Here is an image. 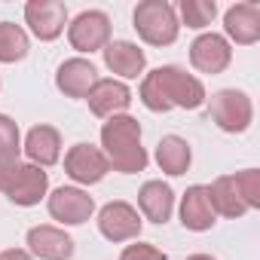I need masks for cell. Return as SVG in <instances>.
I'll return each mask as SVG.
<instances>
[{
    "label": "cell",
    "instance_id": "1",
    "mask_svg": "<svg viewBox=\"0 0 260 260\" xmlns=\"http://www.w3.org/2000/svg\"><path fill=\"white\" fill-rule=\"evenodd\" d=\"M141 101L153 113H166L172 107L196 110V107L205 104V86L193 74H187V71H181L175 64H166V68H156V71H150L144 77Z\"/></svg>",
    "mask_w": 260,
    "mask_h": 260
},
{
    "label": "cell",
    "instance_id": "2",
    "mask_svg": "<svg viewBox=\"0 0 260 260\" xmlns=\"http://www.w3.org/2000/svg\"><path fill=\"white\" fill-rule=\"evenodd\" d=\"M101 153L107 156V166H113L122 175L144 172L147 150L141 147V122L128 113L110 116L101 125Z\"/></svg>",
    "mask_w": 260,
    "mask_h": 260
},
{
    "label": "cell",
    "instance_id": "3",
    "mask_svg": "<svg viewBox=\"0 0 260 260\" xmlns=\"http://www.w3.org/2000/svg\"><path fill=\"white\" fill-rule=\"evenodd\" d=\"M49 190V175L31 162H0V193L16 205H37Z\"/></svg>",
    "mask_w": 260,
    "mask_h": 260
},
{
    "label": "cell",
    "instance_id": "4",
    "mask_svg": "<svg viewBox=\"0 0 260 260\" xmlns=\"http://www.w3.org/2000/svg\"><path fill=\"white\" fill-rule=\"evenodd\" d=\"M132 19H135V31L150 46H169L178 40L181 22H178L175 7L166 4V0H144V4L135 7Z\"/></svg>",
    "mask_w": 260,
    "mask_h": 260
},
{
    "label": "cell",
    "instance_id": "5",
    "mask_svg": "<svg viewBox=\"0 0 260 260\" xmlns=\"http://www.w3.org/2000/svg\"><path fill=\"white\" fill-rule=\"evenodd\" d=\"M208 113L217 122V128H223V132H230V135H242L251 125V119H254L251 98L242 89H220V92H214L211 104H208Z\"/></svg>",
    "mask_w": 260,
    "mask_h": 260
},
{
    "label": "cell",
    "instance_id": "6",
    "mask_svg": "<svg viewBox=\"0 0 260 260\" xmlns=\"http://www.w3.org/2000/svg\"><path fill=\"white\" fill-rule=\"evenodd\" d=\"M68 40L77 52H98L110 43V19L101 10H86L68 25Z\"/></svg>",
    "mask_w": 260,
    "mask_h": 260
},
{
    "label": "cell",
    "instance_id": "7",
    "mask_svg": "<svg viewBox=\"0 0 260 260\" xmlns=\"http://www.w3.org/2000/svg\"><path fill=\"white\" fill-rule=\"evenodd\" d=\"M98 230L104 239L110 242H132L141 236V217H138V208L128 205V202H107L101 211H98Z\"/></svg>",
    "mask_w": 260,
    "mask_h": 260
},
{
    "label": "cell",
    "instance_id": "8",
    "mask_svg": "<svg viewBox=\"0 0 260 260\" xmlns=\"http://www.w3.org/2000/svg\"><path fill=\"white\" fill-rule=\"evenodd\" d=\"M92 211H95V199L80 187H58L49 196V214L64 226L86 223L92 217Z\"/></svg>",
    "mask_w": 260,
    "mask_h": 260
},
{
    "label": "cell",
    "instance_id": "9",
    "mask_svg": "<svg viewBox=\"0 0 260 260\" xmlns=\"http://www.w3.org/2000/svg\"><path fill=\"white\" fill-rule=\"evenodd\" d=\"M233 61V49L220 34H199L190 43V64L202 74H223Z\"/></svg>",
    "mask_w": 260,
    "mask_h": 260
},
{
    "label": "cell",
    "instance_id": "10",
    "mask_svg": "<svg viewBox=\"0 0 260 260\" xmlns=\"http://www.w3.org/2000/svg\"><path fill=\"white\" fill-rule=\"evenodd\" d=\"M64 172L77 184L89 187V184H98L110 172V166H107V156L101 153V147H95V144H74L68 150V156H64Z\"/></svg>",
    "mask_w": 260,
    "mask_h": 260
},
{
    "label": "cell",
    "instance_id": "11",
    "mask_svg": "<svg viewBox=\"0 0 260 260\" xmlns=\"http://www.w3.org/2000/svg\"><path fill=\"white\" fill-rule=\"evenodd\" d=\"M25 22L31 25L34 37L55 40L68 25V7L61 0H31L25 7Z\"/></svg>",
    "mask_w": 260,
    "mask_h": 260
},
{
    "label": "cell",
    "instance_id": "12",
    "mask_svg": "<svg viewBox=\"0 0 260 260\" xmlns=\"http://www.w3.org/2000/svg\"><path fill=\"white\" fill-rule=\"evenodd\" d=\"M86 101H89V110L95 116L110 119V116H119V113L128 110V104H132V92H128V86L122 80H98L89 89Z\"/></svg>",
    "mask_w": 260,
    "mask_h": 260
},
{
    "label": "cell",
    "instance_id": "13",
    "mask_svg": "<svg viewBox=\"0 0 260 260\" xmlns=\"http://www.w3.org/2000/svg\"><path fill=\"white\" fill-rule=\"evenodd\" d=\"M223 31L239 46H251L260 40V7L257 4H233L223 13Z\"/></svg>",
    "mask_w": 260,
    "mask_h": 260
},
{
    "label": "cell",
    "instance_id": "14",
    "mask_svg": "<svg viewBox=\"0 0 260 260\" xmlns=\"http://www.w3.org/2000/svg\"><path fill=\"white\" fill-rule=\"evenodd\" d=\"M28 248L40 260H68L74 254V239L64 230L43 223V226H31L28 230Z\"/></svg>",
    "mask_w": 260,
    "mask_h": 260
},
{
    "label": "cell",
    "instance_id": "15",
    "mask_svg": "<svg viewBox=\"0 0 260 260\" xmlns=\"http://www.w3.org/2000/svg\"><path fill=\"white\" fill-rule=\"evenodd\" d=\"M101 52H104L107 71H113V74L122 77V80H135V77L144 74V68H147L144 49H138L135 43H128V40H113V43H107Z\"/></svg>",
    "mask_w": 260,
    "mask_h": 260
},
{
    "label": "cell",
    "instance_id": "16",
    "mask_svg": "<svg viewBox=\"0 0 260 260\" xmlns=\"http://www.w3.org/2000/svg\"><path fill=\"white\" fill-rule=\"evenodd\" d=\"M22 150L31 159V166H40V169L55 166L61 159V135H58V128L34 125L28 132V138H25V144H22Z\"/></svg>",
    "mask_w": 260,
    "mask_h": 260
},
{
    "label": "cell",
    "instance_id": "17",
    "mask_svg": "<svg viewBox=\"0 0 260 260\" xmlns=\"http://www.w3.org/2000/svg\"><path fill=\"white\" fill-rule=\"evenodd\" d=\"M214 205H211V196H208V187L196 184L184 193L181 199V223L193 233H205L214 226Z\"/></svg>",
    "mask_w": 260,
    "mask_h": 260
},
{
    "label": "cell",
    "instance_id": "18",
    "mask_svg": "<svg viewBox=\"0 0 260 260\" xmlns=\"http://www.w3.org/2000/svg\"><path fill=\"white\" fill-rule=\"evenodd\" d=\"M95 83H98V71L86 58H68L55 74V86L68 98H86Z\"/></svg>",
    "mask_w": 260,
    "mask_h": 260
},
{
    "label": "cell",
    "instance_id": "19",
    "mask_svg": "<svg viewBox=\"0 0 260 260\" xmlns=\"http://www.w3.org/2000/svg\"><path fill=\"white\" fill-rule=\"evenodd\" d=\"M138 205H141V214L153 223H166L175 211V190L162 181H147L138 193Z\"/></svg>",
    "mask_w": 260,
    "mask_h": 260
},
{
    "label": "cell",
    "instance_id": "20",
    "mask_svg": "<svg viewBox=\"0 0 260 260\" xmlns=\"http://www.w3.org/2000/svg\"><path fill=\"white\" fill-rule=\"evenodd\" d=\"M190 162H193V153H190V144H187L184 138L166 135V138L156 144V166H159L166 175L178 178V175H184V172L190 169Z\"/></svg>",
    "mask_w": 260,
    "mask_h": 260
},
{
    "label": "cell",
    "instance_id": "21",
    "mask_svg": "<svg viewBox=\"0 0 260 260\" xmlns=\"http://www.w3.org/2000/svg\"><path fill=\"white\" fill-rule=\"evenodd\" d=\"M208 196H211L214 214H223V217H242V214L248 211L245 202H242V196H239L236 187H233V175L217 178V181L208 187Z\"/></svg>",
    "mask_w": 260,
    "mask_h": 260
},
{
    "label": "cell",
    "instance_id": "22",
    "mask_svg": "<svg viewBox=\"0 0 260 260\" xmlns=\"http://www.w3.org/2000/svg\"><path fill=\"white\" fill-rule=\"evenodd\" d=\"M28 34L13 25V22H0V61L4 64H16L28 55Z\"/></svg>",
    "mask_w": 260,
    "mask_h": 260
},
{
    "label": "cell",
    "instance_id": "23",
    "mask_svg": "<svg viewBox=\"0 0 260 260\" xmlns=\"http://www.w3.org/2000/svg\"><path fill=\"white\" fill-rule=\"evenodd\" d=\"M217 16V4L214 0H181V19L187 28H208Z\"/></svg>",
    "mask_w": 260,
    "mask_h": 260
},
{
    "label": "cell",
    "instance_id": "24",
    "mask_svg": "<svg viewBox=\"0 0 260 260\" xmlns=\"http://www.w3.org/2000/svg\"><path fill=\"white\" fill-rule=\"evenodd\" d=\"M233 187L242 196L245 208H260V172L257 169H245L233 175Z\"/></svg>",
    "mask_w": 260,
    "mask_h": 260
},
{
    "label": "cell",
    "instance_id": "25",
    "mask_svg": "<svg viewBox=\"0 0 260 260\" xmlns=\"http://www.w3.org/2000/svg\"><path fill=\"white\" fill-rule=\"evenodd\" d=\"M22 138H19V125L7 113H0V162H13L19 159Z\"/></svg>",
    "mask_w": 260,
    "mask_h": 260
},
{
    "label": "cell",
    "instance_id": "26",
    "mask_svg": "<svg viewBox=\"0 0 260 260\" xmlns=\"http://www.w3.org/2000/svg\"><path fill=\"white\" fill-rule=\"evenodd\" d=\"M119 260H169L156 245H144V242H138V245H128L122 254H119Z\"/></svg>",
    "mask_w": 260,
    "mask_h": 260
},
{
    "label": "cell",
    "instance_id": "27",
    "mask_svg": "<svg viewBox=\"0 0 260 260\" xmlns=\"http://www.w3.org/2000/svg\"><path fill=\"white\" fill-rule=\"evenodd\" d=\"M0 260H34L25 248H7V251H0Z\"/></svg>",
    "mask_w": 260,
    "mask_h": 260
},
{
    "label": "cell",
    "instance_id": "28",
    "mask_svg": "<svg viewBox=\"0 0 260 260\" xmlns=\"http://www.w3.org/2000/svg\"><path fill=\"white\" fill-rule=\"evenodd\" d=\"M187 260H214L211 254H193V257H187Z\"/></svg>",
    "mask_w": 260,
    "mask_h": 260
}]
</instances>
